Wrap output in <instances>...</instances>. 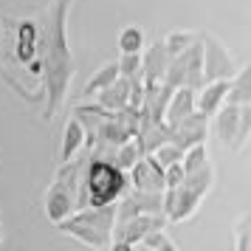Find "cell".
Listing matches in <instances>:
<instances>
[{"mask_svg": "<svg viewBox=\"0 0 251 251\" xmlns=\"http://www.w3.org/2000/svg\"><path fill=\"white\" fill-rule=\"evenodd\" d=\"M113 226H116V203L82 206V209H74L62 223H57L62 234H71V237H76L79 243L93 246V249H107L110 246Z\"/></svg>", "mask_w": 251, "mask_h": 251, "instance_id": "cell-4", "label": "cell"}, {"mask_svg": "<svg viewBox=\"0 0 251 251\" xmlns=\"http://www.w3.org/2000/svg\"><path fill=\"white\" fill-rule=\"evenodd\" d=\"M167 226V217L164 215H130V217H122V220H116L113 226V240H110V246L113 249H136V243L147 231L152 228H161Z\"/></svg>", "mask_w": 251, "mask_h": 251, "instance_id": "cell-5", "label": "cell"}, {"mask_svg": "<svg viewBox=\"0 0 251 251\" xmlns=\"http://www.w3.org/2000/svg\"><path fill=\"white\" fill-rule=\"evenodd\" d=\"M206 122H209V116H203L201 110H192L186 119H181V122L170 130V141L178 144L181 150L192 147L198 141H206Z\"/></svg>", "mask_w": 251, "mask_h": 251, "instance_id": "cell-9", "label": "cell"}, {"mask_svg": "<svg viewBox=\"0 0 251 251\" xmlns=\"http://www.w3.org/2000/svg\"><path fill=\"white\" fill-rule=\"evenodd\" d=\"M96 99H99V104H102L104 110H110V113L130 107V79H125V76H116V79L104 88V91L96 93Z\"/></svg>", "mask_w": 251, "mask_h": 251, "instance_id": "cell-16", "label": "cell"}, {"mask_svg": "<svg viewBox=\"0 0 251 251\" xmlns=\"http://www.w3.org/2000/svg\"><path fill=\"white\" fill-rule=\"evenodd\" d=\"M226 102L231 104H251V85H249V65H243L231 74L228 79V93Z\"/></svg>", "mask_w": 251, "mask_h": 251, "instance_id": "cell-17", "label": "cell"}, {"mask_svg": "<svg viewBox=\"0 0 251 251\" xmlns=\"http://www.w3.org/2000/svg\"><path fill=\"white\" fill-rule=\"evenodd\" d=\"M0 243H3V226H0Z\"/></svg>", "mask_w": 251, "mask_h": 251, "instance_id": "cell-25", "label": "cell"}, {"mask_svg": "<svg viewBox=\"0 0 251 251\" xmlns=\"http://www.w3.org/2000/svg\"><path fill=\"white\" fill-rule=\"evenodd\" d=\"M217 119V136L231 152H237V136H240V119H243V104L223 102V107L215 113Z\"/></svg>", "mask_w": 251, "mask_h": 251, "instance_id": "cell-11", "label": "cell"}, {"mask_svg": "<svg viewBox=\"0 0 251 251\" xmlns=\"http://www.w3.org/2000/svg\"><path fill=\"white\" fill-rule=\"evenodd\" d=\"M226 93H228V79H212L203 82L198 91H195V110H201L203 116H212L223 107L226 102Z\"/></svg>", "mask_w": 251, "mask_h": 251, "instance_id": "cell-12", "label": "cell"}, {"mask_svg": "<svg viewBox=\"0 0 251 251\" xmlns=\"http://www.w3.org/2000/svg\"><path fill=\"white\" fill-rule=\"evenodd\" d=\"M68 12L71 0H54L46 12V46H43V93L46 110L43 119L51 122L65 104L71 79H74V54L68 40Z\"/></svg>", "mask_w": 251, "mask_h": 251, "instance_id": "cell-1", "label": "cell"}, {"mask_svg": "<svg viewBox=\"0 0 251 251\" xmlns=\"http://www.w3.org/2000/svg\"><path fill=\"white\" fill-rule=\"evenodd\" d=\"M88 144V133L76 116H71L65 127H62V141H59V161H71L76 158V152Z\"/></svg>", "mask_w": 251, "mask_h": 251, "instance_id": "cell-15", "label": "cell"}, {"mask_svg": "<svg viewBox=\"0 0 251 251\" xmlns=\"http://www.w3.org/2000/svg\"><path fill=\"white\" fill-rule=\"evenodd\" d=\"M195 110V91L192 88H175L172 91V96H170V102H167V110H164V125L170 127H175L181 119H186V116Z\"/></svg>", "mask_w": 251, "mask_h": 251, "instance_id": "cell-14", "label": "cell"}, {"mask_svg": "<svg viewBox=\"0 0 251 251\" xmlns=\"http://www.w3.org/2000/svg\"><path fill=\"white\" fill-rule=\"evenodd\" d=\"M127 181L130 189H141V192H164V167H161L152 152L138 155V161L127 170Z\"/></svg>", "mask_w": 251, "mask_h": 251, "instance_id": "cell-7", "label": "cell"}, {"mask_svg": "<svg viewBox=\"0 0 251 251\" xmlns=\"http://www.w3.org/2000/svg\"><path fill=\"white\" fill-rule=\"evenodd\" d=\"M167 62H170V54L164 48V40H155V43L144 46V51H141V79H144V85L164 79Z\"/></svg>", "mask_w": 251, "mask_h": 251, "instance_id": "cell-10", "label": "cell"}, {"mask_svg": "<svg viewBox=\"0 0 251 251\" xmlns=\"http://www.w3.org/2000/svg\"><path fill=\"white\" fill-rule=\"evenodd\" d=\"M9 40L0 48V62H6V71L31 74L43 85V46H46V14L40 17H17L3 20Z\"/></svg>", "mask_w": 251, "mask_h": 251, "instance_id": "cell-2", "label": "cell"}, {"mask_svg": "<svg viewBox=\"0 0 251 251\" xmlns=\"http://www.w3.org/2000/svg\"><path fill=\"white\" fill-rule=\"evenodd\" d=\"M116 65H119V76H125L130 82L141 79V54H122L116 59Z\"/></svg>", "mask_w": 251, "mask_h": 251, "instance_id": "cell-21", "label": "cell"}, {"mask_svg": "<svg viewBox=\"0 0 251 251\" xmlns=\"http://www.w3.org/2000/svg\"><path fill=\"white\" fill-rule=\"evenodd\" d=\"M251 217H240V223H237V240H234V251H249V246H251V240H249V234H251Z\"/></svg>", "mask_w": 251, "mask_h": 251, "instance_id": "cell-24", "label": "cell"}, {"mask_svg": "<svg viewBox=\"0 0 251 251\" xmlns=\"http://www.w3.org/2000/svg\"><path fill=\"white\" fill-rule=\"evenodd\" d=\"M74 209H76L74 195H71L68 189H62L59 183H51V186H48V192H46V217H48V220L57 226V223H62Z\"/></svg>", "mask_w": 251, "mask_h": 251, "instance_id": "cell-13", "label": "cell"}, {"mask_svg": "<svg viewBox=\"0 0 251 251\" xmlns=\"http://www.w3.org/2000/svg\"><path fill=\"white\" fill-rule=\"evenodd\" d=\"M127 189H130V181H127V172L119 164H113L110 158L91 155V158H85L82 189L76 195V209L116 203Z\"/></svg>", "mask_w": 251, "mask_h": 251, "instance_id": "cell-3", "label": "cell"}, {"mask_svg": "<svg viewBox=\"0 0 251 251\" xmlns=\"http://www.w3.org/2000/svg\"><path fill=\"white\" fill-rule=\"evenodd\" d=\"M161 195L164 192H141V189H127L116 201V220L130 215H164L161 212Z\"/></svg>", "mask_w": 251, "mask_h": 251, "instance_id": "cell-8", "label": "cell"}, {"mask_svg": "<svg viewBox=\"0 0 251 251\" xmlns=\"http://www.w3.org/2000/svg\"><path fill=\"white\" fill-rule=\"evenodd\" d=\"M201 68H203V82L231 79V74L237 71L234 62H231V57H228V51L212 34L201 37Z\"/></svg>", "mask_w": 251, "mask_h": 251, "instance_id": "cell-6", "label": "cell"}, {"mask_svg": "<svg viewBox=\"0 0 251 251\" xmlns=\"http://www.w3.org/2000/svg\"><path fill=\"white\" fill-rule=\"evenodd\" d=\"M195 40H198V34H192V31H172L170 37H164V48H167L170 57H175V54L186 51Z\"/></svg>", "mask_w": 251, "mask_h": 251, "instance_id": "cell-22", "label": "cell"}, {"mask_svg": "<svg viewBox=\"0 0 251 251\" xmlns=\"http://www.w3.org/2000/svg\"><path fill=\"white\" fill-rule=\"evenodd\" d=\"M116 76H119V65H116V62H107V65H102V68L96 71L91 79H88V85L82 88V96H85V99H93V96H96L99 91H104V88H107V85L116 79Z\"/></svg>", "mask_w": 251, "mask_h": 251, "instance_id": "cell-18", "label": "cell"}, {"mask_svg": "<svg viewBox=\"0 0 251 251\" xmlns=\"http://www.w3.org/2000/svg\"><path fill=\"white\" fill-rule=\"evenodd\" d=\"M136 249H150V251H175L178 246L172 243L170 237H167V231H164V226L161 228H152V231H147L144 237L136 243Z\"/></svg>", "mask_w": 251, "mask_h": 251, "instance_id": "cell-20", "label": "cell"}, {"mask_svg": "<svg viewBox=\"0 0 251 251\" xmlns=\"http://www.w3.org/2000/svg\"><path fill=\"white\" fill-rule=\"evenodd\" d=\"M147 46V34L141 25H125L119 34V51L122 54H141Z\"/></svg>", "mask_w": 251, "mask_h": 251, "instance_id": "cell-19", "label": "cell"}, {"mask_svg": "<svg viewBox=\"0 0 251 251\" xmlns=\"http://www.w3.org/2000/svg\"><path fill=\"white\" fill-rule=\"evenodd\" d=\"M181 152H183V150L178 147V144H172L170 138H167L164 144H158V147L152 150V155H155V161H158L161 167H167V164H175V161H181Z\"/></svg>", "mask_w": 251, "mask_h": 251, "instance_id": "cell-23", "label": "cell"}]
</instances>
